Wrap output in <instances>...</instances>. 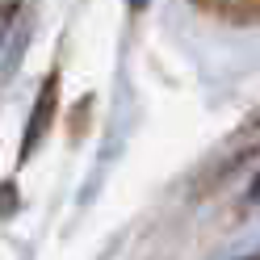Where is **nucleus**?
I'll return each instance as SVG.
<instances>
[{
    "label": "nucleus",
    "instance_id": "obj_2",
    "mask_svg": "<svg viewBox=\"0 0 260 260\" xmlns=\"http://www.w3.org/2000/svg\"><path fill=\"white\" fill-rule=\"evenodd\" d=\"M243 260H260V256H243Z\"/></svg>",
    "mask_w": 260,
    "mask_h": 260
},
{
    "label": "nucleus",
    "instance_id": "obj_1",
    "mask_svg": "<svg viewBox=\"0 0 260 260\" xmlns=\"http://www.w3.org/2000/svg\"><path fill=\"white\" fill-rule=\"evenodd\" d=\"M130 5H135V9H143V5H147V0H130Z\"/></svg>",
    "mask_w": 260,
    "mask_h": 260
}]
</instances>
